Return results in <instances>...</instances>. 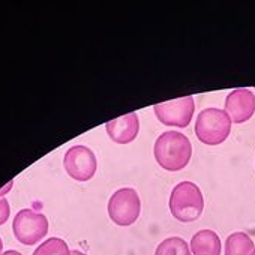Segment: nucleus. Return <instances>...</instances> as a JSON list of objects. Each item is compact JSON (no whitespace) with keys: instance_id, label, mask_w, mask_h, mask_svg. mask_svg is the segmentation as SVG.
<instances>
[{"instance_id":"11","label":"nucleus","mask_w":255,"mask_h":255,"mask_svg":"<svg viewBox=\"0 0 255 255\" xmlns=\"http://www.w3.org/2000/svg\"><path fill=\"white\" fill-rule=\"evenodd\" d=\"M225 255H254L255 245L251 236L243 231H234L225 239Z\"/></svg>"},{"instance_id":"17","label":"nucleus","mask_w":255,"mask_h":255,"mask_svg":"<svg viewBox=\"0 0 255 255\" xmlns=\"http://www.w3.org/2000/svg\"><path fill=\"white\" fill-rule=\"evenodd\" d=\"M2 252H3V242L0 239V255H2Z\"/></svg>"},{"instance_id":"15","label":"nucleus","mask_w":255,"mask_h":255,"mask_svg":"<svg viewBox=\"0 0 255 255\" xmlns=\"http://www.w3.org/2000/svg\"><path fill=\"white\" fill-rule=\"evenodd\" d=\"M2 255H23V254H21V252H18V251H15V249H9V251L2 252Z\"/></svg>"},{"instance_id":"13","label":"nucleus","mask_w":255,"mask_h":255,"mask_svg":"<svg viewBox=\"0 0 255 255\" xmlns=\"http://www.w3.org/2000/svg\"><path fill=\"white\" fill-rule=\"evenodd\" d=\"M32 255H71V249L63 239L50 237L42 242Z\"/></svg>"},{"instance_id":"18","label":"nucleus","mask_w":255,"mask_h":255,"mask_svg":"<svg viewBox=\"0 0 255 255\" xmlns=\"http://www.w3.org/2000/svg\"><path fill=\"white\" fill-rule=\"evenodd\" d=\"M254 255H255V252H254Z\"/></svg>"},{"instance_id":"3","label":"nucleus","mask_w":255,"mask_h":255,"mask_svg":"<svg viewBox=\"0 0 255 255\" xmlns=\"http://www.w3.org/2000/svg\"><path fill=\"white\" fill-rule=\"evenodd\" d=\"M231 119L221 108H204L195 122V135L207 146L222 144L231 132Z\"/></svg>"},{"instance_id":"2","label":"nucleus","mask_w":255,"mask_h":255,"mask_svg":"<svg viewBox=\"0 0 255 255\" xmlns=\"http://www.w3.org/2000/svg\"><path fill=\"white\" fill-rule=\"evenodd\" d=\"M204 210V198L201 189L194 182H179L170 195V212L183 224L197 221Z\"/></svg>"},{"instance_id":"14","label":"nucleus","mask_w":255,"mask_h":255,"mask_svg":"<svg viewBox=\"0 0 255 255\" xmlns=\"http://www.w3.org/2000/svg\"><path fill=\"white\" fill-rule=\"evenodd\" d=\"M9 213H11V207L8 200L0 198V225H3L9 219Z\"/></svg>"},{"instance_id":"4","label":"nucleus","mask_w":255,"mask_h":255,"mask_svg":"<svg viewBox=\"0 0 255 255\" xmlns=\"http://www.w3.org/2000/svg\"><path fill=\"white\" fill-rule=\"evenodd\" d=\"M108 216L119 227H129L141 213V200L134 188H120L108 200Z\"/></svg>"},{"instance_id":"16","label":"nucleus","mask_w":255,"mask_h":255,"mask_svg":"<svg viewBox=\"0 0 255 255\" xmlns=\"http://www.w3.org/2000/svg\"><path fill=\"white\" fill-rule=\"evenodd\" d=\"M71 255H87V254H84V252H81V251H78V249H72V251H71Z\"/></svg>"},{"instance_id":"10","label":"nucleus","mask_w":255,"mask_h":255,"mask_svg":"<svg viewBox=\"0 0 255 255\" xmlns=\"http://www.w3.org/2000/svg\"><path fill=\"white\" fill-rule=\"evenodd\" d=\"M189 249L192 255H221L222 243L213 230H200L192 236Z\"/></svg>"},{"instance_id":"7","label":"nucleus","mask_w":255,"mask_h":255,"mask_svg":"<svg viewBox=\"0 0 255 255\" xmlns=\"http://www.w3.org/2000/svg\"><path fill=\"white\" fill-rule=\"evenodd\" d=\"M63 165L68 173L74 180L78 182H87L90 180L98 168V161L92 149L87 146H72L68 149L63 158Z\"/></svg>"},{"instance_id":"1","label":"nucleus","mask_w":255,"mask_h":255,"mask_svg":"<svg viewBox=\"0 0 255 255\" xmlns=\"http://www.w3.org/2000/svg\"><path fill=\"white\" fill-rule=\"evenodd\" d=\"M153 155L159 167L164 170L180 171L191 161L192 144L185 134L179 131H167L156 138Z\"/></svg>"},{"instance_id":"12","label":"nucleus","mask_w":255,"mask_h":255,"mask_svg":"<svg viewBox=\"0 0 255 255\" xmlns=\"http://www.w3.org/2000/svg\"><path fill=\"white\" fill-rule=\"evenodd\" d=\"M155 255H192V254L189 249V243L185 239L179 236H173L164 239L158 245Z\"/></svg>"},{"instance_id":"9","label":"nucleus","mask_w":255,"mask_h":255,"mask_svg":"<svg viewBox=\"0 0 255 255\" xmlns=\"http://www.w3.org/2000/svg\"><path fill=\"white\" fill-rule=\"evenodd\" d=\"M105 131L114 143L129 144L137 138L140 132V119L137 113H128L119 119L107 122Z\"/></svg>"},{"instance_id":"5","label":"nucleus","mask_w":255,"mask_h":255,"mask_svg":"<svg viewBox=\"0 0 255 255\" xmlns=\"http://www.w3.org/2000/svg\"><path fill=\"white\" fill-rule=\"evenodd\" d=\"M12 231L20 243L33 246L47 236L48 219L44 213L32 209H21L12 221Z\"/></svg>"},{"instance_id":"8","label":"nucleus","mask_w":255,"mask_h":255,"mask_svg":"<svg viewBox=\"0 0 255 255\" xmlns=\"http://www.w3.org/2000/svg\"><path fill=\"white\" fill-rule=\"evenodd\" d=\"M224 108L231 122L245 123L255 113V95L249 89H234L227 95Z\"/></svg>"},{"instance_id":"6","label":"nucleus","mask_w":255,"mask_h":255,"mask_svg":"<svg viewBox=\"0 0 255 255\" xmlns=\"http://www.w3.org/2000/svg\"><path fill=\"white\" fill-rule=\"evenodd\" d=\"M153 111L161 123L174 128H186L192 120L195 111V101L192 96H183L156 104L153 107Z\"/></svg>"}]
</instances>
